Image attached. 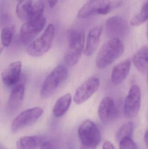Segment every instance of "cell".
<instances>
[{"label": "cell", "mask_w": 148, "mask_h": 149, "mask_svg": "<svg viewBox=\"0 0 148 149\" xmlns=\"http://www.w3.org/2000/svg\"><path fill=\"white\" fill-rule=\"evenodd\" d=\"M124 50V45L119 38H114L106 42L97 54L96 67L102 70L107 67L122 56Z\"/></svg>", "instance_id": "cell-1"}, {"label": "cell", "mask_w": 148, "mask_h": 149, "mask_svg": "<svg viewBox=\"0 0 148 149\" xmlns=\"http://www.w3.org/2000/svg\"><path fill=\"white\" fill-rule=\"evenodd\" d=\"M68 75L67 68L64 65L55 67L46 77L41 90V96L46 99L53 95L66 80Z\"/></svg>", "instance_id": "cell-2"}, {"label": "cell", "mask_w": 148, "mask_h": 149, "mask_svg": "<svg viewBox=\"0 0 148 149\" xmlns=\"http://www.w3.org/2000/svg\"><path fill=\"white\" fill-rule=\"evenodd\" d=\"M85 35L83 31H72L70 34L68 45L64 56L65 63L69 66L76 65L84 50Z\"/></svg>", "instance_id": "cell-3"}, {"label": "cell", "mask_w": 148, "mask_h": 149, "mask_svg": "<svg viewBox=\"0 0 148 149\" xmlns=\"http://www.w3.org/2000/svg\"><path fill=\"white\" fill-rule=\"evenodd\" d=\"M78 134L81 142L80 149H96L101 141V131L90 120L84 121L79 127Z\"/></svg>", "instance_id": "cell-4"}, {"label": "cell", "mask_w": 148, "mask_h": 149, "mask_svg": "<svg viewBox=\"0 0 148 149\" xmlns=\"http://www.w3.org/2000/svg\"><path fill=\"white\" fill-rule=\"evenodd\" d=\"M123 0H91L79 10L77 17L83 18L96 15H106L121 4Z\"/></svg>", "instance_id": "cell-5"}, {"label": "cell", "mask_w": 148, "mask_h": 149, "mask_svg": "<svg viewBox=\"0 0 148 149\" xmlns=\"http://www.w3.org/2000/svg\"><path fill=\"white\" fill-rule=\"evenodd\" d=\"M54 35V26L50 24L43 33L29 45L28 54L31 56L40 57L47 53L51 48Z\"/></svg>", "instance_id": "cell-6"}, {"label": "cell", "mask_w": 148, "mask_h": 149, "mask_svg": "<svg viewBox=\"0 0 148 149\" xmlns=\"http://www.w3.org/2000/svg\"><path fill=\"white\" fill-rule=\"evenodd\" d=\"M43 109L40 107H35L23 111L13 120L11 130L13 132L30 126L34 123L43 113Z\"/></svg>", "instance_id": "cell-7"}, {"label": "cell", "mask_w": 148, "mask_h": 149, "mask_svg": "<svg viewBox=\"0 0 148 149\" xmlns=\"http://www.w3.org/2000/svg\"><path fill=\"white\" fill-rule=\"evenodd\" d=\"M46 24V19L43 16L39 19L25 22L20 30L21 41L24 44L31 42L44 29Z\"/></svg>", "instance_id": "cell-8"}, {"label": "cell", "mask_w": 148, "mask_h": 149, "mask_svg": "<svg viewBox=\"0 0 148 149\" xmlns=\"http://www.w3.org/2000/svg\"><path fill=\"white\" fill-rule=\"evenodd\" d=\"M100 86V80L98 78L92 77L89 78L76 90L74 101L78 105L84 103L98 90Z\"/></svg>", "instance_id": "cell-9"}, {"label": "cell", "mask_w": 148, "mask_h": 149, "mask_svg": "<svg viewBox=\"0 0 148 149\" xmlns=\"http://www.w3.org/2000/svg\"><path fill=\"white\" fill-rule=\"evenodd\" d=\"M141 104V92L137 85L132 86L125 100L124 112L129 118L135 117L140 111Z\"/></svg>", "instance_id": "cell-10"}, {"label": "cell", "mask_w": 148, "mask_h": 149, "mask_svg": "<svg viewBox=\"0 0 148 149\" xmlns=\"http://www.w3.org/2000/svg\"><path fill=\"white\" fill-rule=\"evenodd\" d=\"M118 114V109L112 98L107 96L102 100L98 108V115L102 121L105 123L111 121Z\"/></svg>", "instance_id": "cell-11"}, {"label": "cell", "mask_w": 148, "mask_h": 149, "mask_svg": "<svg viewBox=\"0 0 148 149\" xmlns=\"http://www.w3.org/2000/svg\"><path fill=\"white\" fill-rule=\"evenodd\" d=\"M106 28L108 34L117 38L118 37L125 35L128 29L126 20L119 16L112 17L109 18L106 22Z\"/></svg>", "instance_id": "cell-12"}, {"label": "cell", "mask_w": 148, "mask_h": 149, "mask_svg": "<svg viewBox=\"0 0 148 149\" xmlns=\"http://www.w3.org/2000/svg\"><path fill=\"white\" fill-rule=\"evenodd\" d=\"M22 64L20 61H15L10 63L1 74L3 82L8 86H14L20 79Z\"/></svg>", "instance_id": "cell-13"}, {"label": "cell", "mask_w": 148, "mask_h": 149, "mask_svg": "<svg viewBox=\"0 0 148 149\" xmlns=\"http://www.w3.org/2000/svg\"><path fill=\"white\" fill-rule=\"evenodd\" d=\"M102 31L101 25L95 26L89 30L84 50V54L87 56H92L97 49Z\"/></svg>", "instance_id": "cell-14"}, {"label": "cell", "mask_w": 148, "mask_h": 149, "mask_svg": "<svg viewBox=\"0 0 148 149\" xmlns=\"http://www.w3.org/2000/svg\"><path fill=\"white\" fill-rule=\"evenodd\" d=\"M131 66V61L129 59L123 61L115 66L111 74L112 83L116 85L122 83L128 75Z\"/></svg>", "instance_id": "cell-15"}, {"label": "cell", "mask_w": 148, "mask_h": 149, "mask_svg": "<svg viewBox=\"0 0 148 149\" xmlns=\"http://www.w3.org/2000/svg\"><path fill=\"white\" fill-rule=\"evenodd\" d=\"M133 63L139 71L148 73V47H142L135 54L133 58Z\"/></svg>", "instance_id": "cell-16"}, {"label": "cell", "mask_w": 148, "mask_h": 149, "mask_svg": "<svg viewBox=\"0 0 148 149\" xmlns=\"http://www.w3.org/2000/svg\"><path fill=\"white\" fill-rule=\"evenodd\" d=\"M24 95V88L23 85L15 86L12 89L8 101V106L10 109L15 110L21 105Z\"/></svg>", "instance_id": "cell-17"}, {"label": "cell", "mask_w": 148, "mask_h": 149, "mask_svg": "<svg viewBox=\"0 0 148 149\" xmlns=\"http://www.w3.org/2000/svg\"><path fill=\"white\" fill-rule=\"evenodd\" d=\"M72 102V96L67 93L57 100L53 109V113L56 117L64 115L68 110Z\"/></svg>", "instance_id": "cell-18"}, {"label": "cell", "mask_w": 148, "mask_h": 149, "mask_svg": "<svg viewBox=\"0 0 148 149\" xmlns=\"http://www.w3.org/2000/svg\"><path fill=\"white\" fill-rule=\"evenodd\" d=\"M43 142V139L40 136H23L17 141V148L18 149H36Z\"/></svg>", "instance_id": "cell-19"}, {"label": "cell", "mask_w": 148, "mask_h": 149, "mask_svg": "<svg viewBox=\"0 0 148 149\" xmlns=\"http://www.w3.org/2000/svg\"><path fill=\"white\" fill-rule=\"evenodd\" d=\"M32 6V0H21L18 3L16 10L20 19L26 22L28 21Z\"/></svg>", "instance_id": "cell-20"}, {"label": "cell", "mask_w": 148, "mask_h": 149, "mask_svg": "<svg viewBox=\"0 0 148 149\" xmlns=\"http://www.w3.org/2000/svg\"><path fill=\"white\" fill-rule=\"evenodd\" d=\"M148 18V1L143 4L140 11L135 15L131 20V25L139 26L141 25Z\"/></svg>", "instance_id": "cell-21"}, {"label": "cell", "mask_w": 148, "mask_h": 149, "mask_svg": "<svg viewBox=\"0 0 148 149\" xmlns=\"http://www.w3.org/2000/svg\"><path fill=\"white\" fill-rule=\"evenodd\" d=\"M14 34V27H4L1 33V49L8 48L10 45L13 40Z\"/></svg>", "instance_id": "cell-22"}, {"label": "cell", "mask_w": 148, "mask_h": 149, "mask_svg": "<svg viewBox=\"0 0 148 149\" xmlns=\"http://www.w3.org/2000/svg\"><path fill=\"white\" fill-rule=\"evenodd\" d=\"M134 123L131 122L125 123L123 125L117 132L116 134V139L120 141L123 138L129 137L132 138L134 133Z\"/></svg>", "instance_id": "cell-23"}, {"label": "cell", "mask_w": 148, "mask_h": 149, "mask_svg": "<svg viewBox=\"0 0 148 149\" xmlns=\"http://www.w3.org/2000/svg\"><path fill=\"white\" fill-rule=\"evenodd\" d=\"M44 10V5L41 1H39L33 4L28 21L39 19L43 16Z\"/></svg>", "instance_id": "cell-24"}, {"label": "cell", "mask_w": 148, "mask_h": 149, "mask_svg": "<svg viewBox=\"0 0 148 149\" xmlns=\"http://www.w3.org/2000/svg\"><path fill=\"white\" fill-rule=\"evenodd\" d=\"M120 149H139L132 138H123L120 141Z\"/></svg>", "instance_id": "cell-25"}, {"label": "cell", "mask_w": 148, "mask_h": 149, "mask_svg": "<svg viewBox=\"0 0 148 149\" xmlns=\"http://www.w3.org/2000/svg\"><path fill=\"white\" fill-rule=\"evenodd\" d=\"M42 1L47 3L50 8H53L57 4L58 0H42Z\"/></svg>", "instance_id": "cell-26"}, {"label": "cell", "mask_w": 148, "mask_h": 149, "mask_svg": "<svg viewBox=\"0 0 148 149\" xmlns=\"http://www.w3.org/2000/svg\"><path fill=\"white\" fill-rule=\"evenodd\" d=\"M103 149H115L113 144L109 141H105L103 144Z\"/></svg>", "instance_id": "cell-27"}, {"label": "cell", "mask_w": 148, "mask_h": 149, "mask_svg": "<svg viewBox=\"0 0 148 149\" xmlns=\"http://www.w3.org/2000/svg\"><path fill=\"white\" fill-rule=\"evenodd\" d=\"M145 141L146 143V145L148 149V130L146 132L145 135Z\"/></svg>", "instance_id": "cell-28"}, {"label": "cell", "mask_w": 148, "mask_h": 149, "mask_svg": "<svg viewBox=\"0 0 148 149\" xmlns=\"http://www.w3.org/2000/svg\"><path fill=\"white\" fill-rule=\"evenodd\" d=\"M147 38L148 39V25L147 27Z\"/></svg>", "instance_id": "cell-29"}, {"label": "cell", "mask_w": 148, "mask_h": 149, "mask_svg": "<svg viewBox=\"0 0 148 149\" xmlns=\"http://www.w3.org/2000/svg\"><path fill=\"white\" fill-rule=\"evenodd\" d=\"M148 75H147V81H148V73H147Z\"/></svg>", "instance_id": "cell-30"}]
</instances>
